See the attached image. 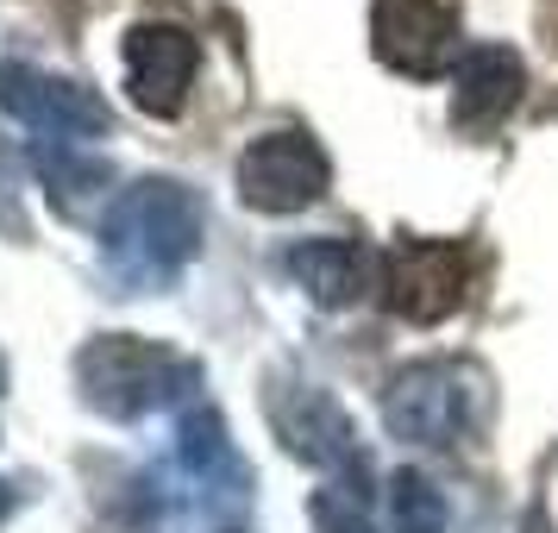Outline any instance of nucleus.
I'll return each instance as SVG.
<instances>
[{
  "label": "nucleus",
  "instance_id": "nucleus-1",
  "mask_svg": "<svg viewBox=\"0 0 558 533\" xmlns=\"http://www.w3.org/2000/svg\"><path fill=\"white\" fill-rule=\"evenodd\" d=\"M202 252V202L170 177H145L120 189L101 220V270L113 295H151L195 264Z\"/></svg>",
  "mask_w": 558,
  "mask_h": 533
},
{
  "label": "nucleus",
  "instance_id": "nucleus-2",
  "mask_svg": "<svg viewBox=\"0 0 558 533\" xmlns=\"http://www.w3.org/2000/svg\"><path fill=\"white\" fill-rule=\"evenodd\" d=\"M76 383L82 402L107 414V421H145L163 402L189 396L202 383V364L195 358L170 352L157 339H132V332H101L76 352Z\"/></svg>",
  "mask_w": 558,
  "mask_h": 533
},
{
  "label": "nucleus",
  "instance_id": "nucleus-3",
  "mask_svg": "<svg viewBox=\"0 0 558 533\" xmlns=\"http://www.w3.org/2000/svg\"><path fill=\"white\" fill-rule=\"evenodd\" d=\"M477 414V371L458 358H421L383 383V427L408 446H458Z\"/></svg>",
  "mask_w": 558,
  "mask_h": 533
},
{
  "label": "nucleus",
  "instance_id": "nucleus-4",
  "mask_svg": "<svg viewBox=\"0 0 558 533\" xmlns=\"http://www.w3.org/2000/svg\"><path fill=\"white\" fill-rule=\"evenodd\" d=\"M327 182H332V163L302 126L264 132V138H252L245 157H239V202L257 207V214L314 207L327 195Z\"/></svg>",
  "mask_w": 558,
  "mask_h": 533
},
{
  "label": "nucleus",
  "instance_id": "nucleus-5",
  "mask_svg": "<svg viewBox=\"0 0 558 533\" xmlns=\"http://www.w3.org/2000/svg\"><path fill=\"white\" fill-rule=\"evenodd\" d=\"M471 289V252L446 245V239H396L389 245V270H383V302L414 327H433L464 307Z\"/></svg>",
  "mask_w": 558,
  "mask_h": 533
},
{
  "label": "nucleus",
  "instance_id": "nucleus-6",
  "mask_svg": "<svg viewBox=\"0 0 558 533\" xmlns=\"http://www.w3.org/2000/svg\"><path fill=\"white\" fill-rule=\"evenodd\" d=\"M0 107L32 126L38 138H51V145H70V138H107L113 132V107L95 95V88H82L70 76H45V70H32V63H0Z\"/></svg>",
  "mask_w": 558,
  "mask_h": 533
},
{
  "label": "nucleus",
  "instance_id": "nucleus-7",
  "mask_svg": "<svg viewBox=\"0 0 558 533\" xmlns=\"http://www.w3.org/2000/svg\"><path fill=\"white\" fill-rule=\"evenodd\" d=\"M270 427H277V439L302 464H320V471H352V464H364V446H357L345 408L302 377L295 383L270 377Z\"/></svg>",
  "mask_w": 558,
  "mask_h": 533
},
{
  "label": "nucleus",
  "instance_id": "nucleus-8",
  "mask_svg": "<svg viewBox=\"0 0 558 533\" xmlns=\"http://www.w3.org/2000/svg\"><path fill=\"white\" fill-rule=\"evenodd\" d=\"M377 57L402 76H439L458 38V0H377L371 7Z\"/></svg>",
  "mask_w": 558,
  "mask_h": 533
},
{
  "label": "nucleus",
  "instance_id": "nucleus-9",
  "mask_svg": "<svg viewBox=\"0 0 558 533\" xmlns=\"http://www.w3.org/2000/svg\"><path fill=\"white\" fill-rule=\"evenodd\" d=\"M195 63H202V51H195V38H189V32H177V26H138V32H126L132 101L145 107V113H157V120L182 113L189 82H195Z\"/></svg>",
  "mask_w": 558,
  "mask_h": 533
},
{
  "label": "nucleus",
  "instance_id": "nucleus-10",
  "mask_svg": "<svg viewBox=\"0 0 558 533\" xmlns=\"http://www.w3.org/2000/svg\"><path fill=\"white\" fill-rule=\"evenodd\" d=\"M182 446V471H189V483L202 489V502L207 508H232L239 496H245V483H252V471L239 464V452H232V439H227V421L214 414V408H189L182 414V433H177Z\"/></svg>",
  "mask_w": 558,
  "mask_h": 533
},
{
  "label": "nucleus",
  "instance_id": "nucleus-11",
  "mask_svg": "<svg viewBox=\"0 0 558 533\" xmlns=\"http://www.w3.org/2000/svg\"><path fill=\"white\" fill-rule=\"evenodd\" d=\"M521 88H527V76H521V57L508 51V45H477V51H464V63H458L452 76V113L458 126H496L508 107L521 101Z\"/></svg>",
  "mask_w": 558,
  "mask_h": 533
},
{
  "label": "nucleus",
  "instance_id": "nucleus-12",
  "mask_svg": "<svg viewBox=\"0 0 558 533\" xmlns=\"http://www.w3.org/2000/svg\"><path fill=\"white\" fill-rule=\"evenodd\" d=\"M282 270L307 289V302L345 307V302H357V289L371 277V257L357 252L352 239H302V245L282 252Z\"/></svg>",
  "mask_w": 558,
  "mask_h": 533
},
{
  "label": "nucleus",
  "instance_id": "nucleus-13",
  "mask_svg": "<svg viewBox=\"0 0 558 533\" xmlns=\"http://www.w3.org/2000/svg\"><path fill=\"white\" fill-rule=\"evenodd\" d=\"M383 528L389 533H446V496L421 471H396L383 483Z\"/></svg>",
  "mask_w": 558,
  "mask_h": 533
},
{
  "label": "nucleus",
  "instance_id": "nucleus-14",
  "mask_svg": "<svg viewBox=\"0 0 558 533\" xmlns=\"http://www.w3.org/2000/svg\"><path fill=\"white\" fill-rule=\"evenodd\" d=\"M314 528L320 533H371V458L352 471H332V483L314 496Z\"/></svg>",
  "mask_w": 558,
  "mask_h": 533
},
{
  "label": "nucleus",
  "instance_id": "nucleus-15",
  "mask_svg": "<svg viewBox=\"0 0 558 533\" xmlns=\"http://www.w3.org/2000/svg\"><path fill=\"white\" fill-rule=\"evenodd\" d=\"M32 163H38L45 189H51L70 214L82 207V195H101V182H107L101 157H70V145H38V152H32Z\"/></svg>",
  "mask_w": 558,
  "mask_h": 533
},
{
  "label": "nucleus",
  "instance_id": "nucleus-16",
  "mask_svg": "<svg viewBox=\"0 0 558 533\" xmlns=\"http://www.w3.org/2000/svg\"><path fill=\"white\" fill-rule=\"evenodd\" d=\"M0 232H7V239H26V232H32L26 195H20V163H13L7 145H0Z\"/></svg>",
  "mask_w": 558,
  "mask_h": 533
},
{
  "label": "nucleus",
  "instance_id": "nucleus-17",
  "mask_svg": "<svg viewBox=\"0 0 558 533\" xmlns=\"http://www.w3.org/2000/svg\"><path fill=\"white\" fill-rule=\"evenodd\" d=\"M521 533H553V521H546V514L533 508V514H527V528H521Z\"/></svg>",
  "mask_w": 558,
  "mask_h": 533
},
{
  "label": "nucleus",
  "instance_id": "nucleus-18",
  "mask_svg": "<svg viewBox=\"0 0 558 533\" xmlns=\"http://www.w3.org/2000/svg\"><path fill=\"white\" fill-rule=\"evenodd\" d=\"M7 508H13V496H7V483H0V514H7Z\"/></svg>",
  "mask_w": 558,
  "mask_h": 533
},
{
  "label": "nucleus",
  "instance_id": "nucleus-19",
  "mask_svg": "<svg viewBox=\"0 0 558 533\" xmlns=\"http://www.w3.org/2000/svg\"><path fill=\"white\" fill-rule=\"evenodd\" d=\"M0 383H7V364H0Z\"/></svg>",
  "mask_w": 558,
  "mask_h": 533
}]
</instances>
